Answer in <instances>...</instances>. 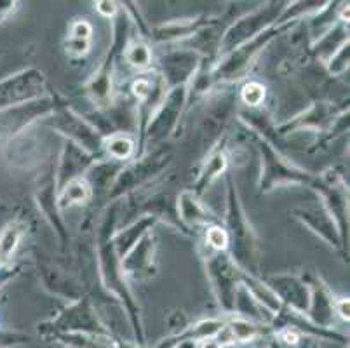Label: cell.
Instances as JSON below:
<instances>
[{
	"mask_svg": "<svg viewBox=\"0 0 350 348\" xmlns=\"http://www.w3.org/2000/svg\"><path fill=\"white\" fill-rule=\"evenodd\" d=\"M120 216V200L110 202L107 209L101 213L100 222L96 225V234H94V253H96V270L100 277L101 287L108 295H112L116 302L120 303L122 310L126 312L127 321L131 325L133 338L138 347H146L145 327H143L142 308L138 305L135 293H133L129 280L122 273L120 268V258L117 256L116 249H113L112 237L117 230Z\"/></svg>",
	"mask_w": 350,
	"mask_h": 348,
	"instance_id": "cell-1",
	"label": "cell"
},
{
	"mask_svg": "<svg viewBox=\"0 0 350 348\" xmlns=\"http://www.w3.org/2000/svg\"><path fill=\"white\" fill-rule=\"evenodd\" d=\"M227 183V209H225L224 228L228 235L227 253L235 263V267L250 276H260V237L244 209L237 187L232 174L225 172Z\"/></svg>",
	"mask_w": 350,
	"mask_h": 348,
	"instance_id": "cell-2",
	"label": "cell"
},
{
	"mask_svg": "<svg viewBox=\"0 0 350 348\" xmlns=\"http://www.w3.org/2000/svg\"><path fill=\"white\" fill-rule=\"evenodd\" d=\"M120 5V4H119ZM133 23L122 8L112 19V44L101 59L96 72L84 84V92L94 108H105L113 100V72L119 59L124 57L127 44L131 42Z\"/></svg>",
	"mask_w": 350,
	"mask_h": 348,
	"instance_id": "cell-3",
	"label": "cell"
},
{
	"mask_svg": "<svg viewBox=\"0 0 350 348\" xmlns=\"http://www.w3.org/2000/svg\"><path fill=\"white\" fill-rule=\"evenodd\" d=\"M171 161H173L171 148L161 145L152 150H146L139 157H135L133 161L124 164L119 174H117L116 181H113L110 190H108V202L122 200L124 197L131 196V193L138 191L139 188L154 183L155 180L164 176L165 169L170 168Z\"/></svg>",
	"mask_w": 350,
	"mask_h": 348,
	"instance_id": "cell-4",
	"label": "cell"
},
{
	"mask_svg": "<svg viewBox=\"0 0 350 348\" xmlns=\"http://www.w3.org/2000/svg\"><path fill=\"white\" fill-rule=\"evenodd\" d=\"M254 136V145L260 153V178H258V190L260 193H270L282 187H308L312 188L316 174L307 169L300 168L291 161L286 153L279 152L272 145Z\"/></svg>",
	"mask_w": 350,
	"mask_h": 348,
	"instance_id": "cell-5",
	"label": "cell"
},
{
	"mask_svg": "<svg viewBox=\"0 0 350 348\" xmlns=\"http://www.w3.org/2000/svg\"><path fill=\"white\" fill-rule=\"evenodd\" d=\"M170 180H165V174L155 180L154 183L146 185V187L139 188L138 191L131 193V196L124 197L120 200V206L127 207V215H135L139 213L142 216H150L155 222H162L173 230L180 232L183 235H192L185 226L181 225L180 218L176 213V197L171 190Z\"/></svg>",
	"mask_w": 350,
	"mask_h": 348,
	"instance_id": "cell-6",
	"label": "cell"
},
{
	"mask_svg": "<svg viewBox=\"0 0 350 348\" xmlns=\"http://www.w3.org/2000/svg\"><path fill=\"white\" fill-rule=\"evenodd\" d=\"M40 336L53 340L59 334H93V336H113L110 327L98 315L91 296L85 295L68 303L49 321L39 325Z\"/></svg>",
	"mask_w": 350,
	"mask_h": 348,
	"instance_id": "cell-7",
	"label": "cell"
},
{
	"mask_svg": "<svg viewBox=\"0 0 350 348\" xmlns=\"http://www.w3.org/2000/svg\"><path fill=\"white\" fill-rule=\"evenodd\" d=\"M39 124L44 127H49L51 131L58 133L65 139L84 148L85 152L91 153L98 161L105 159L103 136L84 119V115L79 113L77 110H73L62 94H58L53 113Z\"/></svg>",
	"mask_w": 350,
	"mask_h": 348,
	"instance_id": "cell-8",
	"label": "cell"
},
{
	"mask_svg": "<svg viewBox=\"0 0 350 348\" xmlns=\"http://www.w3.org/2000/svg\"><path fill=\"white\" fill-rule=\"evenodd\" d=\"M288 5V2H281V0H273V2H265L260 8L253 9V11L246 12V14L239 16L228 25L224 30L221 40L218 46V59L225 54L232 53L237 47L244 46L246 42L253 40L260 34L269 30L270 27L278 25L279 18H281L282 11ZM216 59V62H218Z\"/></svg>",
	"mask_w": 350,
	"mask_h": 348,
	"instance_id": "cell-9",
	"label": "cell"
},
{
	"mask_svg": "<svg viewBox=\"0 0 350 348\" xmlns=\"http://www.w3.org/2000/svg\"><path fill=\"white\" fill-rule=\"evenodd\" d=\"M189 100V85H180V88H173L167 91L165 98L162 100L161 107L152 115L150 122L146 124L145 131H143L142 139L138 142V153H136V157H139L146 150L164 145L171 136H174Z\"/></svg>",
	"mask_w": 350,
	"mask_h": 348,
	"instance_id": "cell-10",
	"label": "cell"
},
{
	"mask_svg": "<svg viewBox=\"0 0 350 348\" xmlns=\"http://www.w3.org/2000/svg\"><path fill=\"white\" fill-rule=\"evenodd\" d=\"M56 100H58V92H47L46 96L30 103L0 110V145L11 143L25 131L49 117L56 107Z\"/></svg>",
	"mask_w": 350,
	"mask_h": 348,
	"instance_id": "cell-11",
	"label": "cell"
},
{
	"mask_svg": "<svg viewBox=\"0 0 350 348\" xmlns=\"http://www.w3.org/2000/svg\"><path fill=\"white\" fill-rule=\"evenodd\" d=\"M204 267L219 308L227 315H232L234 314L235 291L241 286V273L243 272L235 267L227 251L224 253L208 251L204 254Z\"/></svg>",
	"mask_w": 350,
	"mask_h": 348,
	"instance_id": "cell-12",
	"label": "cell"
},
{
	"mask_svg": "<svg viewBox=\"0 0 350 348\" xmlns=\"http://www.w3.org/2000/svg\"><path fill=\"white\" fill-rule=\"evenodd\" d=\"M312 190L319 193L321 204L338 225L340 234L347 241L349 234V187L343 172L336 168H329L321 174H316Z\"/></svg>",
	"mask_w": 350,
	"mask_h": 348,
	"instance_id": "cell-13",
	"label": "cell"
},
{
	"mask_svg": "<svg viewBox=\"0 0 350 348\" xmlns=\"http://www.w3.org/2000/svg\"><path fill=\"white\" fill-rule=\"evenodd\" d=\"M88 120L98 133L108 138L112 134H138V115L136 103L126 96H113L110 105L105 108H94L93 111L84 113Z\"/></svg>",
	"mask_w": 350,
	"mask_h": 348,
	"instance_id": "cell-14",
	"label": "cell"
},
{
	"mask_svg": "<svg viewBox=\"0 0 350 348\" xmlns=\"http://www.w3.org/2000/svg\"><path fill=\"white\" fill-rule=\"evenodd\" d=\"M345 111H349V105L338 108L335 103H329V101H316L307 110L298 113L297 117H293L291 120L275 127V131H278L281 143L286 136H291V134L297 133L317 134V136L326 138V134L329 133L336 119Z\"/></svg>",
	"mask_w": 350,
	"mask_h": 348,
	"instance_id": "cell-15",
	"label": "cell"
},
{
	"mask_svg": "<svg viewBox=\"0 0 350 348\" xmlns=\"http://www.w3.org/2000/svg\"><path fill=\"white\" fill-rule=\"evenodd\" d=\"M33 199L37 202L40 215L44 216L51 228L54 230L56 237L59 239L62 251H66L70 244L68 226H66L65 218H63V211L59 209L58 204V185H56V176H54V165H47L46 171L37 178L35 185Z\"/></svg>",
	"mask_w": 350,
	"mask_h": 348,
	"instance_id": "cell-16",
	"label": "cell"
},
{
	"mask_svg": "<svg viewBox=\"0 0 350 348\" xmlns=\"http://www.w3.org/2000/svg\"><path fill=\"white\" fill-rule=\"evenodd\" d=\"M46 75L37 68H27L0 81V110L30 103L47 94Z\"/></svg>",
	"mask_w": 350,
	"mask_h": 348,
	"instance_id": "cell-17",
	"label": "cell"
},
{
	"mask_svg": "<svg viewBox=\"0 0 350 348\" xmlns=\"http://www.w3.org/2000/svg\"><path fill=\"white\" fill-rule=\"evenodd\" d=\"M204 65V59L197 51L190 47H178L164 53L159 59V75L164 79L170 89L180 85H190Z\"/></svg>",
	"mask_w": 350,
	"mask_h": 348,
	"instance_id": "cell-18",
	"label": "cell"
},
{
	"mask_svg": "<svg viewBox=\"0 0 350 348\" xmlns=\"http://www.w3.org/2000/svg\"><path fill=\"white\" fill-rule=\"evenodd\" d=\"M291 216L297 222H300L308 232L317 235L324 244H327L331 249H335L342 256H345L347 241L340 234L338 225L335 223V219L331 218L329 213L324 209L323 204L319 202V206L317 204L316 206H298L291 211Z\"/></svg>",
	"mask_w": 350,
	"mask_h": 348,
	"instance_id": "cell-19",
	"label": "cell"
},
{
	"mask_svg": "<svg viewBox=\"0 0 350 348\" xmlns=\"http://www.w3.org/2000/svg\"><path fill=\"white\" fill-rule=\"evenodd\" d=\"M301 277L307 282L308 291H310V302H308V308L304 317L319 330H333L336 322L335 295L319 273L305 272L301 273Z\"/></svg>",
	"mask_w": 350,
	"mask_h": 348,
	"instance_id": "cell-20",
	"label": "cell"
},
{
	"mask_svg": "<svg viewBox=\"0 0 350 348\" xmlns=\"http://www.w3.org/2000/svg\"><path fill=\"white\" fill-rule=\"evenodd\" d=\"M157 235L154 230L143 235L135 247L120 260V268L127 280H146L157 273Z\"/></svg>",
	"mask_w": 350,
	"mask_h": 348,
	"instance_id": "cell-21",
	"label": "cell"
},
{
	"mask_svg": "<svg viewBox=\"0 0 350 348\" xmlns=\"http://www.w3.org/2000/svg\"><path fill=\"white\" fill-rule=\"evenodd\" d=\"M263 282L278 296L279 302L289 308V310L297 312V314L305 315L310 302V291H308L307 282L304 277L297 273H270V276L262 277Z\"/></svg>",
	"mask_w": 350,
	"mask_h": 348,
	"instance_id": "cell-22",
	"label": "cell"
},
{
	"mask_svg": "<svg viewBox=\"0 0 350 348\" xmlns=\"http://www.w3.org/2000/svg\"><path fill=\"white\" fill-rule=\"evenodd\" d=\"M216 19H218V16L211 14H199L196 16V18L185 19H171V21H165V23L150 28L148 40L157 44H173L190 40V38L196 37L202 28L215 23Z\"/></svg>",
	"mask_w": 350,
	"mask_h": 348,
	"instance_id": "cell-23",
	"label": "cell"
},
{
	"mask_svg": "<svg viewBox=\"0 0 350 348\" xmlns=\"http://www.w3.org/2000/svg\"><path fill=\"white\" fill-rule=\"evenodd\" d=\"M176 213L181 225L185 226L190 234L193 230H206L208 226L221 225V218L216 216L190 188L178 191Z\"/></svg>",
	"mask_w": 350,
	"mask_h": 348,
	"instance_id": "cell-24",
	"label": "cell"
},
{
	"mask_svg": "<svg viewBox=\"0 0 350 348\" xmlns=\"http://www.w3.org/2000/svg\"><path fill=\"white\" fill-rule=\"evenodd\" d=\"M98 159L93 157L91 153L85 152L75 143L63 139L62 153H59L58 164L54 168V176H56V185L58 190L65 187L68 181L75 180V178L85 176V172L93 168V164Z\"/></svg>",
	"mask_w": 350,
	"mask_h": 348,
	"instance_id": "cell-25",
	"label": "cell"
},
{
	"mask_svg": "<svg viewBox=\"0 0 350 348\" xmlns=\"http://www.w3.org/2000/svg\"><path fill=\"white\" fill-rule=\"evenodd\" d=\"M227 168H228V138L227 136H221V138L215 143V146L209 148L208 155H206L204 162H202V168H200L199 174H197L196 181H193L190 190H192L197 197L202 199V196L209 190V187H211V185L215 183L221 174L227 172Z\"/></svg>",
	"mask_w": 350,
	"mask_h": 348,
	"instance_id": "cell-26",
	"label": "cell"
},
{
	"mask_svg": "<svg viewBox=\"0 0 350 348\" xmlns=\"http://www.w3.org/2000/svg\"><path fill=\"white\" fill-rule=\"evenodd\" d=\"M40 280H42L44 289H47L51 295L62 296V298L68 299L70 303L88 295L84 284L73 279L72 276H68V272L54 267V265H42L40 267Z\"/></svg>",
	"mask_w": 350,
	"mask_h": 348,
	"instance_id": "cell-27",
	"label": "cell"
},
{
	"mask_svg": "<svg viewBox=\"0 0 350 348\" xmlns=\"http://www.w3.org/2000/svg\"><path fill=\"white\" fill-rule=\"evenodd\" d=\"M224 327L225 319H202V321H197L193 324L185 325L176 334H171V336L161 340L154 348H174L181 341H196V343H199V341L209 340V338H216Z\"/></svg>",
	"mask_w": 350,
	"mask_h": 348,
	"instance_id": "cell-28",
	"label": "cell"
},
{
	"mask_svg": "<svg viewBox=\"0 0 350 348\" xmlns=\"http://www.w3.org/2000/svg\"><path fill=\"white\" fill-rule=\"evenodd\" d=\"M345 44H349V23L336 21L321 37L312 40L310 46H308V53H310V56L316 57L317 62L326 65L331 56L336 54V51L342 49Z\"/></svg>",
	"mask_w": 350,
	"mask_h": 348,
	"instance_id": "cell-29",
	"label": "cell"
},
{
	"mask_svg": "<svg viewBox=\"0 0 350 348\" xmlns=\"http://www.w3.org/2000/svg\"><path fill=\"white\" fill-rule=\"evenodd\" d=\"M155 225H157V222H155L154 218H150V216H139L138 219H135V222L129 223V225L124 226V228L116 230V234H113L112 237V244L113 249H116L117 256L122 260V258L135 247V244L143 237V235L154 230Z\"/></svg>",
	"mask_w": 350,
	"mask_h": 348,
	"instance_id": "cell-30",
	"label": "cell"
},
{
	"mask_svg": "<svg viewBox=\"0 0 350 348\" xmlns=\"http://www.w3.org/2000/svg\"><path fill=\"white\" fill-rule=\"evenodd\" d=\"M232 315H237V317H243L246 319V321L270 325V327H272L273 317L253 298V296H251V293L244 287L243 282H241V286H239L237 291H235L234 314Z\"/></svg>",
	"mask_w": 350,
	"mask_h": 348,
	"instance_id": "cell-31",
	"label": "cell"
},
{
	"mask_svg": "<svg viewBox=\"0 0 350 348\" xmlns=\"http://www.w3.org/2000/svg\"><path fill=\"white\" fill-rule=\"evenodd\" d=\"M241 282L244 284V287L251 293V296H253V298L256 299L272 317H278V315L281 314L284 305L279 302L278 296L273 295L272 289L263 282L262 276H250V273L243 272L241 273Z\"/></svg>",
	"mask_w": 350,
	"mask_h": 348,
	"instance_id": "cell-32",
	"label": "cell"
},
{
	"mask_svg": "<svg viewBox=\"0 0 350 348\" xmlns=\"http://www.w3.org/2000/svg\"><path fill=\"white\" fill-rule=\"evenodd\" d=\"M93 199V187L89 185L85 176L75 178V180L68 181L65 187H62L58 190V204L62 211L70 209V207L75 206H88Z\"/></svg>",
	"mask_w": 350,
	"mask_h": 348,
	"instance_id": "cell-33",
	"label": "cell"
},
{
	"mask_svg": "<svg viewBox=\"0 0 350 348\" xmlns=\"http://www.w3.org/2000/svg\"><path fill=\"white\" fill-rule=\"evenodd\" d=\"M136 153H138V145H136L135 136H131V134L120 133L105 138L103 155L108 161L127 164L136 157Z\"/></svg>",
	"mask_w": 350,
	"mask_h": 348,
	"instance_id": "cell-34",
	"label": "cell"
},
{
	"mask_svg": "<svg viewBox=\"0 0 350 348\" xmlns=\"http://www.w3.org/2000/svg\"><path fill=\"white\" fill-rule=\"evenodd\" d=\"M126 63L131 68L138 70L139 73L148 72L154 63V51H152L150 44L146 42L145 38H139V40H131L127 44L126 51H124V57Z\"/></svg>",
	"mask_w": 350,
	"mask_h": 348,
	"instance_id": "cell-35",
	"label": "cell"
},
{
	"mask_svg": "<svg viewBox=\"0 0 350 348\" xmlns=\"http://www.w3.org/2000/svg\"><path fill=\"white\" fill-rule=\"evenodd\" d=\"M54 341L66 348H113V336H93V334H59Z\"/></svg>",
	"mask_w": 350,
	"mask_h": 348,
	"instance_id": "cell-36",
	"label": "cell"
},
{
	"mask_svg": "<svg viewBox=\"0 0 350 348\" xmlns=\"http://www.w3.org/2000/svg\"><path fill=\"white\" fill-rule=\"evenodd\" d=\"M267 100V88L263 82L260 81H247L246 84L239 91V101L247 108V110H254V108H262Z\"/></svg>",
	"mask_w": 350,
	"mask_h": 348,
	"instance_id": "cell-37",
	"label": "cell"
},
{
	"mask_svg": "<svg viewBox=\"0 0 350 348\" xmlns=\"http://www.w3.org/2000/svg\"><path fill=\"white\" fill-rule=\"evenodd\" d=\"M21 234L23 232H21V226L18 223H11V225L5 226V230L0 235V258L2 260H8L12 256L21 241Z\"/></svg>",
	"mask_w": 350,
	"mask_h": 348,
	"instance_id": "cell-38",
	"label": "cell"
},
{
	"mask_svg": "<svg viewBox=\"0 0 350 348\" xmlns=\"http://www.w3.org/2000/svg\"><path fill=\"white\" fill-rule=\"evenodd\" d=\"M204 232V242L209 251H215V253H224V251H227L228 235L224 228V223L221 225L208 226Z\"/></svg>",
	"mask_w": 350,
	"mask_h": 348,
	"instance_id": "cell-39",
	"label": "cell"
},
{
	"mask_svg": "<svg viewBox=\"0 0 350 348\" xmlns=\"http://www.w3.org/2000/svg\"><path fill=\"white\" fill-rule=\"evenodd\" d=\"M350 63V44H345L342 49L336 51V54L331 56L329 62L326 63L327 75L329 77H342L343 73H347Z\"/></svg>",
	"mask_w": 350,
	"mask_h": 348,
	"instance_id": "cell-40",
	"label": "cell"
},
{
	"mask_svg": "<svg viewBox=\"0 0 350 348\" xmlns=\"http://www.w3.org/2000/svg\"><path fill=\"white\" fill-rule=\"evenodd\" d=\"M93 40H84V38H73L66 37L65 40V54L72 59H81L91 53Z\"/></svg>",
	"mask_w": 350,
	"mask_h": 348,
	"instance_id": "cell-41",
	"label": "cell"
},
{
	"mask_svg": "<svg viewBox=\"0 0 350 348\" xmlns=\"http://www.w3.org/2000/svg\"><path fill=\"white\" fill-rule=\"evenodd\" d=\"M93 25L89 23L88 19L79 18L73 19L72 23H70L68 28V37L73 38H84V40H93Z\"/></svg>",
	"mask_w": 350,
	"mask_h": 348,
	"instance_id": "cell-42",
	"label": "cell"
},
{
	"mask_svg": "<svg viewBox=\"0 0 350 348\" xmlns=\"http://www.w3.org/2000/svg\"><path fill=\"white\" fill-rule=\"evenodd\" d=\"M94 9H96L103 18L113 19V16L119 12L120 5L117 4V2H113V0H98V2H94Z\"/></svg>",
	"mask_w": 350,
	"mask_h": 348,
	"instance_id": "cell-43",
	"label": "cell"
},
{
	"mask_svg": "<svg viewBox=\"0 0 350 348\" xmlns=\"http://www.w3.org/2000/svg\"><path fill=\"white\" fill-rule=\"evenodd\" d=\"M350 299L349 298H336L335 299V314L336 317L342 319L343 322H349L350 315Z\"/></svg>",
	"mask_w": 350,
	"mask_h": 348,
	"instance_id": "cell-44",
	"label": "cell"
},
{
	"mask_svg": "<svg viewBox=\"0 0 350 348\" xmlns=\"http://www.w3.org/2000/svg\"><path fill=\"white\" fill-rule=\"evenodd\" d=\"M18 8V2H12V0H0V25L4 23L5 19L12 14Z\"/></svg>",
	"mask_w": 350,
	"mask_h": 348,
	"instance_id": "cell-45",
	"label": "cell"
},
{
	"mask_svg": "<svg viewBox=\"0 0 350 348\" xmlns=\"http://www.w3.org/2000/svg\"><path fill=\"white\" fill-rule=\"evenodd\" d=\"M262 348H297V347H291V345L284 343L278 334L272 333L270 336H267V343L263 345Z\"/></svg>",
	"mask_w": 350,
	"mask_h": 348,
	"instance_id": "cell-46",
	"label": "cell"
},
{
	"mask_svg": "<svg viewBox=\"0 0 350 348\" xmlns=\"http://www.w3.org/2000/svg\"><path fill=\"white\" fill-rule=\"evenodd\" d=\"M317 338H312V336H305V340L301 338L300 343L297 345V348H321V345L317 343Z\"/></svg>",
	"mask_w": 350,
	"mask_h": 348,
	"instance_id": "cell-47",
	"label": "cell"
},
{
	"mask_svg": "<svg viewBox=\"0 0 350 348\" xmlns=\"http://www.w3.org/2000/svg\"><path fill=\"white\" fill-rule=\"evenodd\" d=\"M197 348H225V347L219 343L216 338H209V340L199 341V343H197Z\"/></svg>",
	"mask_w": 350,
	"mask_h": 348,
	"instance_id": "cell-48",
	"label": "cell"
},
{
	"mask_svg": "<svg viewBox=\"0 0 350 348\" xmlns=\"http://www.w3.org/2000/svg\"><path fill=\"white\" fill-rule=\"evenodd\" d=\"M113 348H146V347H138V345L133 343V341H124V340H119V338H116V340H113Z\"/></svg>",
	"mask_w": 350,
	"mask_h": 348,
	"instance_id": "cell-49",
	"label": "cell"
},
{
	"mask_svg": "<svg viewBox=\"0 0 350 348\" xmlns=\"http://www.w3.org/2000/svg\"><path fill=\"white\" fill-rule=\"evenodd\" d=\"M174 348H197V343L196 341H181Z\"/></svg>",
	"mask_w": 350,
	"mask_h": 348,
	"instance_id": "cell-50",
	"label": "cell"
}]
</instances>
